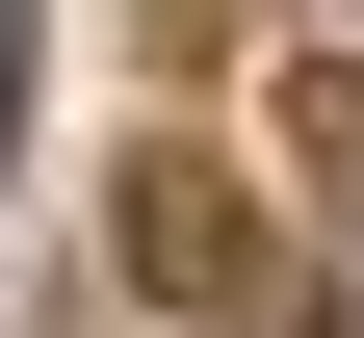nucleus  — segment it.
Here are the masks:
<instances>
[{"instance_id":"nucleus-1","label":"nucleus","mask_w":364,"mask_h":338,"mask_svg":"<svg viewBox=\"0 0 364 338\" xmlns=\"http://www.w3.org/2000/svg\"><path fill=\"white\" fill-rule=\"evenodd\" d=\"M130 286H156V312H235V338H287V312H312V260H287L208 157H182V130L130 157Z\"/></svg>"},{"instance_id":"nucleus-2","label":"nucleus","mask_w":364,"mask_h":338,"mask_svg":"<svg viewBox=\"0 0 364 338\" xmlns=\"http://www.w3.org/2000/svg\"><path fill=\"white\" fill-rule=\"evenodd\" d=\"M287 157L338 182V234H364V53H338V78H287Z\"/></svg>"}]
</instances>
